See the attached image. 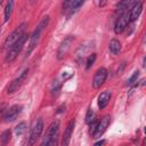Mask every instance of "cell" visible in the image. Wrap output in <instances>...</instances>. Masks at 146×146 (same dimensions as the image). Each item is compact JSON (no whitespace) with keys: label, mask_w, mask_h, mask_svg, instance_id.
<instances>
[{"label":"cell","mask_w":146,"mask_h":146,"mask_svg":"<svg viewBox=\"0 0 146 146\" xmlns=\"http://www.w3.org/2000/svg\"><path fill=\"white\" fill-rule=\"evenodd\" d=\"M48 23H49V16L42 17V19L39 22L36 29L33 31L32 35L30 36V43H29V49H27V51H26V56H29V55L33 51V49L35 48V46L38 44V42H39V40H40V36H41V33H42V31L47 27Z\"/></svg>","instance_id":"1"},{"label":"cell","mask_w":146,"mask_h":146,"mask_svg":"<svg viewBox=\"0 0 146 146\" xmlns=\"http://www.w3.org/2000/svg\"><path fill=\"white\" fill-rule=\"evenodd\" d=\"M27 36H29V35H27L26 33H24V34L9 48V51H8L7 56H6V62L10 63V62H13V60L17 57V55L21 52V50H22V48H23V46H24V43H25Z\"/></svg>","instance_id":"2"},{"label":"cell","mask_w":146,"mask_h":146,"mask_svg":"<svg viewBox=\"0 0 146 146\" xmlns=\"http://www.w3.org/2000/svg\"><path fill=\"white\" fill-rule=\"evenodd\" d=\"M26 27H27V24H26L25 22L22 23L21 25H18V26L9 34V36H7V39H6L5 43H3V48H10V47L25 33Z\"/></svg>","instance_id":"3"},{"label":"cell","mask_w":146,"mask_h":146,"mask_svg":"<svg viewBox=\"0 0 146 146\" xmlns=\"http://www.w3.org/2000/svg\"><path fill=\"white\" fill-rule=\"evenodd\" d=\"M42 130H43V121H42L41 119H38V120L34 122V124H33V127H32V129H31L30 139H29V145H30V146H33V145L36 143V140H38L39 137L41 136Z\"/></svg>","instance_id":"4"},{"label":"cell","mask_w":146,"mask_h":146,"mask_svg":"<svg viewBox=\"0 0 146 146\" xmlns=\"http://www.w3.org/2000/svg\"><path fill=\"white\" fill-rule=\"evenodd\" d=\"M27 74H29V68H25L9 86H8V89H7V94L8 95H11V94H14V92H16L19 88H21V86L23 84V82L25 81V79H26V76H27Z\"/></svg>","instance_id":"5"},{"label":"cell","mask_w":146,"mask_h":146,"mask_svg":"<svg viewBox=\"0 0 146 146\" xmlns=\"http://www.w3.org/2000/svg\"><path fill=\"white\" fill-rule=\"evenodd\" d=\"M73 41H74V36H72V35L66 36V38L62 41V43L59 44L58 50H57V59L60 60V59H63V58L67 55L68 50L71 49V46H72Z\"/></svg>","instance_id":"6"},{"label":"cell","mask_w":146,"mask_h":146,"mask_svg":"<svg viewBox=\"0 0 146 146\" xmlns=\"http://www.w3.org/2000/svg\"><path fill=\"white\" fill-rule=\"evenodd\" d=\"M110 122H111V116L110 115H105L103 119H100V121L97 122L95 131L92 132V138H100V136L106 131L107 127L110 125Z\"/></svg>","instance_id":"7"},{"label":"cell","mask_w":146,"mask_h":146,"mask_svg":"<svg viewBox=\"0 0 146 146\" xmlns=\"http://www.w3.org/2000/svg\"><path fill=\"white\" fill-rule=\"evenodd\" d=\"M106 78H107V70L105 67L98 68L97 72L95 73V75H94V79H92V87L95 89L100 88L104 84Z\"/></svg>","instance_id":"8"},{"label":"cell","mask_w":146,"mask_h":146,"mask_svg":"<svg viewBox=\"0 0 146 146\" xmlns=\"http://www.w3.org/2000/svg\"><path fill=\"white\" fill-rule=\"evenodd\" d=\"M128 23H129V15H128L127 13L120 15V16L117 17L116 22H115V25H114V32H115L116 34L122 33V32L124 31V29L127 27Z\"/></svg>","instance_id":"9"},{"label":"cell","mask_w":146,"mask_h":146,"mask_svg":"<svg viewBox=\"0 0 146 146\" xmlns=\"http://www.w3.org/2000/svg\"><path fill=\"white\" fill-rule=\"evenodd\" d=\"M22 108H23V107H22L21 105H14V106L9 107V108L7 110L5 116H3L5 122H13V121H15V120L17 119V116L21 114Z\"/></svg>","instance_id":"10"},{"label":"cell","mask_w":146,"mask_h":146,"mask_svg":"<svg viewBox=\"0 0 146 146\" xmlns=\"http://www.w3.org/2000/svg\"><path fill=\"white\" fill-rule=\"evenodd\" d=\"M84 2L81 0H75V1H65L63 3V8L65 11H67V16H71L72 14H74L75 11H78V9L83 5Z\"/></svg>","instance_id":"11"},{"label":"cell","mask_w":146,"mask_h":146,"mask_svg":"<svg viewBox=\"0 0 146 146\" xmlns=\"http://www.w3.org/2000/svg\"><path fill=\"white\" fill-rule=\"evenodd\" d=\"M74 125H75V121L74 120H71L68 122V124L66 125L65 131H64V135H63V138H62V146H68V144L71 141V136L73 133Z\"/></svg>","instance_id":"12"},{"label":"cell","mask_w":146,"mask_h":146,"mask_svg":"<svg viewBox=\"0 0 146 146\" xmlns=\"http://www.w3.org/2000/svg\"><path fill=\"white\" fill-rule=\"evenodd\" d=\"M141 10H143V3H141L140 1L133 2L132 7L130 8V11H129V14H128V15H129V22H135V21L139 17Z\"/></svg>","instance_id":"13"},{"label":"cell","mask_w":146,"mask_h":146,"mask_svg":"<svg viewBox=\"0 0 146 146\" xmlns=\"http://www.w3.org/2000/svg\"><path fill=\"white\" fill-rule=\"evenodd\" d=\"M111 99V92L110 91H103L98 97V107L100 110L105 108Z\"/></svg>","instance_id":"14"},{"label":"cell","mask_w":146,"mask_h":146,"mask_svg":"<svg viewBox=\"0 0 146 146\" xmlns=\"http://www.w3.org/2000/svg\"><path fill=\"white\" fill-rule=\"evenodd\" d=\"M108 49L113 54V55H117L120 51H121V42L116 39H113L111 40L110 42V46H108Z\"/></svg>","instance_id":"15"},{"label":"cell","mask_w":146,"mask_h":146,"mask_svg":"<svg viewBox=\"0 0 146 146\" xmlns=\"http://www.w3.org/2000/svg\"><path fill=\"white\" fill-rule=\"evenodd\" d=\"M13 7H14V2L9 1L5 8V22H8L10 16H11V11H13Z\"/></svg>","instance_id":"16"},{"label":"cell","mask_w":146,"mask_h":146,"mask_svg":"<svg viewBox=\"0 0 146 146\" xmlns=\"http://www.w3.org/2000/svg\"><path fill=\"white\" fill-rule=\"evenodd\" d=\"M10 136H11L10 130H5V131L0 135V141H1V144H2V145L8 144L9 140H10Z\"/></svg>","instance_id":"17"},{"label":"cell","mask_w":146,"mask_h":146,"mask_svg":"<svg viewBox=\"0 0 146 146\" xmlns=\"http://www.w3.org/2000/svg\"><path fill=\"white\" fill-rule=\"evenodd\" d=\"M138 76H139V71H135V72H133V74H132V75L127 80L125 86H132V84H135V83L137 82Z\"/></svg>","instance_id":"18"},{"label":"cell","mask_w":146,"mask_h":146,"mask_svg":"<svg viewBox=\"0 0 146 146\" xmlns=\"http://www.w3.org/2000/svg\"><path fill=\"white\" fill-rule=\"evenodd\" d=\"M25 130H26V123H25V122H21V123L15 128V133H16V136H22Z\"/></svg>","instance_id":"19"},{"label":"cell","mask_w":146,"mask_h":146,"mask_svg":"<svg viewBox=\"0 0 146 146\" xmlns=\"http://www.w3.org/2000/svg\"><path fill=\"white\" fill-rule=\"evenodd\" d=\"M92 121H95V112L92 108H89L87 111V114H86V123L90 124Z\"/></svg>","instance_id":"20"},{"label":"cell","mask_w":146,"mask_h":146,"mask_svg":"<svg viewBox=\"0 0 146 146\" xmlns=\"http://www.w3.org/2000/svg\"><path fill=\"white\" fill-rule=\"evenodd\" d=\"M58 136H59V131H57L48 141V146H57L58 145Z\"/></svg>","instance_id":"21"},{"label":"cell","mask_w":146,"mask_h":146,"mask_svg":"<svg viewBox=\"0 0 146 146\" xmlns=\"http://www.w3.org/2000/svg\"><path fill=\"white\" fill-rule=\"evenodd\" d=\"M95 60H96V54L92 52V54H90V55L88 56V58H87V68H90V67L94 65Z\"/></svg>","instance_id":"22"},{"label":"cell","mask_w":146,"mask_h":146,"mask_svg":"<svg viewBox=\"0 0 146 146\" xmlns=\"http://www.w3.org/2000/svg\"><path fill=\"white\" fill-rule=\"evenodd\" d=\"M7 110H8V105H7L6 103L0 104V119H2V117L5 116V114H6Z\"/></svg>","instance_id":"23"},{"label":"cell","mask_w":146,"mask_h":146,"mask_svg":"<svg viewBox=\"0 0 146 146\" xmlns=\"http://www.w3.org/2000/svg\"><path fill=\"white\" fill-rule=\"evenodd\" d=\"M104 144H105V140H99V141H97L94 146H103Z\"/></svg>","instance_id":"24"},{"label":"cell","mask_w":146,"mask_h":146,"mask_svg":"<svg viewBox=\"0 0 146 146\" xmlns=\"http://www.w3.org/2000/svg\"><path fill=\"white\" fill-rule=\"evenodd\" d=\"M40 146H48V143H46V141H42Z\"/></svg>","instance_id":"25"}]
</instances>
